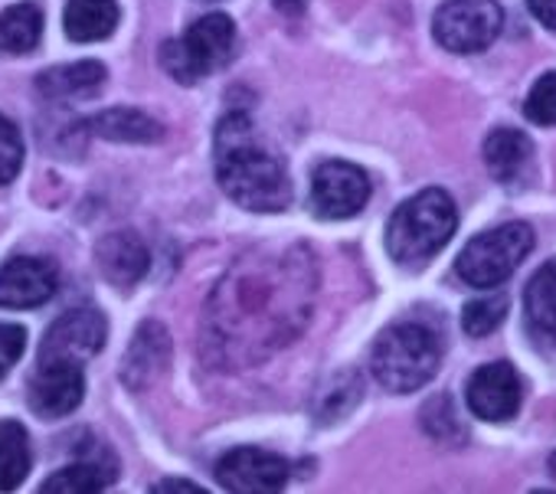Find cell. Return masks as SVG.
I'll list each match as a JSON object with an SVG mask.
<instances>
[{"mask_svg": "<svg viewBox=\"0 0 556 494\" xmlns=\"http://www.w3.org/2000/svg\"><path fill=\"white\" fill-rule=\"evenodd\" d=\"M318 263L308 245H258L229 266L203 312L200 351L219 370L258 367L312 321Z\"/></svg>", "mask_w": 556, "mask_h": 494, "instance_id": "cell-1", "label": "cell"}, {"mask_svg": "<svg viewBox=\"0 0 556 494\" xmlns=\"http://www.w3.org/2000/svg\"><path fill=\"white\" fill-rule=\"evenodd\" d=\"M213 164L223 193L242 210L278 213L292 203V180L282 157L242 112H229L216 125Z\"/></svg>", "mask_w": 556, "mask_h": 494, "instance_id": "cell-2", "label": "cell"}, {"mask_svg": "<svg viewBox=\"0 0 556 494\" xmlns=\"http://www.w3.org/2000/svg\"><path fill=\"white\" fill-rule=\"evenodd\" d=\"M455 226H458L455 200L445 190L429 187V190L409 197L406 203H400L396 213L390 216L387 253L400 266H422L445 250V242L452 239Z\"/></svg>", "mask_w": 556, "mask_h": 494, "instance_id": "cell-3", "label": "cell"}, {"mask_svg": "<svg viewBox=\"0 0 556 494\" xmlns=\"http://www.w3.org/2000/svg\"><path fill=\"white\" fill-rule=\"evenodd\" d=\"M439 360H442V344L435 331L416 321H403V325H390L377 338L370 354V370L380 380V387H387L390 393H413L435 377Z\"/></svg>", "mask_w": 556, "mask_h": 494, "instance_id": "cell-4", "label": "cell"}, {"mask_svg": "<svg viewBox=\"0 0 556 494\" xmlns=\"http://www.w3.org/2000/svg\"><path fill=\"white\" fill-rule=\"evenodd\" d=\"M533 250V229L527 223H504L475 236L455 259V273L471 289H494L517 273Z\"/></svg>", "mask_w": 556, "mask_h": 494, "instance_id": "cell-5", "label": "cell"}, {"mask_svg": "<svg viewBox=\"0 0 556 494\" xmlns=\"http://www.w3.org/2000/svg\"><path fill=\"white\" fill-rule=\"evenodd\" d=\"M236 50V24L226 14H206L180 40L161 47V66L184 86L200 83L203 76L223 69Z\"/></svg>", "mask_w": 556, "mask_h": 494, "instance_id": "cell-6", "label": "cell"}, {"mask_svg": "<svg viewBox=\"0 0 556 494\" xmlns=\"http://www.w3.org/2000/svg\"><path fill=\"white\" fill-rule=\"evenodd\" d=\"M504 27V11L497 0H445L432 17L435 43L448 53H481Z\"/></svg>", "mask_w": 556, "mask_h": 494, "instance_id": "cell-7", "label": "cell"}, {"mask_svg": "<svg viewBox=\"0 0 556 494\" xmlns=\"http://www.w3.org/2000/svg\"><path fill=\"white\" fill-rule=\"evenodd\" d=\"M370 200V177L348 161H325L312 180V210L321 219L357 216Z\"/></svg>", "mask_w": 556, "mask_h": 494, "instance_id": "cell-8", "label": "cell"}, {"mask_svg": "<svg viewBox=\"0 0 556 494\" xmlns=\"http://www.w3.org/2000/svg\"><path fill=\"white\" fill-rule=\"evenodd\" d=\"M109 338V325L102 318V312L96 308H73L66 315H60L50 331L43 334L40 344V364L50 360H89L105 347Z\"/></svg>", "mask_w": 556, "mask_h": 494, "instance_id": "cell-9", "label": "cell"}, {"mask_svg": "<svg viewBox=\"0 0 556 494\" xmlns=\"http://www.w3.org/2000/svg\"><path fill=\"white\" fill-rule=\"evenodd\" d=\"M216 478L226 491L265 494L286 487V481L292 478V465L282 455L262 448H232L216 461Z\"/></svg>", "mask_w": 556, "mask_h": 494, "instance_id": "cell-10", "label": "cell"}, {"mask_svg": "<svg viewBox=\"0 0 556 494\" xmlns=\"http://www.w3.org/2000/svg\"><path fill=\"white\" fill-rule=\"evenodd\" d=\"M465 396H468V406H471V413L478 419H484V422H507L520 409L523 387H520L517 370L507 360H494V364L478 367L468 377Z\"/></svg>", "mask_w": 556, "mask_h": 494, "instance_id": "cell-11", "label": "cell"}, {"mask_svg": "<svg viewBox=\"0 0 556 494\" xmlns=\"http://www.w3.org/2000/svg\"><path fill=\"white\" fill-rule=\"evenodd\" d=\"M60 269L53 259L40 256H17L0 266V308L24 312L40 308L56 295Z\"/></svg>", "mask_w": 556, "mask_h": 494, "instance_id": "cell-12", "label": "cell"}, {"mask_svg": "<svg viewBox=\"0 0 556 494\" xmlns=\"http://www.w3.org/2000/svg\"><path fill=\"white\" fill-rule=\"evenodd\" d=\"M30 409L43 419H63L73 409H79L86 396V377L83 364L76 360H50L40 364V370L30 380Z\"/></svg>", "mask_w": 556, "mask_h": 494, "instance_id": "cell-13", "label": "cell"}, {"mask_svg": "<svg viewBox=\"0 0 556 494\" xmlns=\"http://www.w3.org/2000/svg\"><path fill=\"white\" fill-rule=\"evenodd\" d=\"M170 364V334L161 321H144L122 360V380L128 390L141 393L148 390Z\"/></svg>", "mask_w": 556, "mask_h": 494, "instance_id": "cell-14", "label": "cell"}, {"mask_svg": "<svg viewBox=\"0 0 556 494\" xmlns=\"http://www.w3.org/2000/svg\"><path fill=\"white\" fill-rule=\"evenodd\" d=\"M96 263L102 269V276L118 286V289H131L135 282H141L148 276L151 266V253L138 232L131 229H118L109 232L99 245H96Z\"/></svg>", "mask_w": 556, "mask_h": 494, "instance_id": "cell-15", "label": "cell"}, {"mask_svg": "<svg viewBox=\"0 0 556 494\" xmlns=\"http://www.w3.org/2000/svg\"><path fill=\"white\" fill-rule=\"evenodd\" d=\"M484 164H488V174L517 190L530 180V170H533V141L517 131V128H494L484 141Z\"/></svg>", "mask_w": 556, "mask_h": 494, "instance_id": "cell-16", "label": "cell"}, {"mask_svg": "<svg viewBox=\"0 0 556 494\" xmlns=\"http://www.w3.org/2000/svg\"><path fill=\"white\" fill-rule=\"evenodd\" d=\"M109 73L99 60H83L70 66H53L37 76V92L53 102H73V99H92L102 92Z\"/></svg>", "mask_w": 556, "mask_h": 494, "instance_id": "cell-17", "label": "cell"}, {"mask_svg": "<svg viewBox=\"0 0 556 494\" xmlns=\"http://www.w3.org/2000/svg\"><path fill=\"white\" fill-rule=\"evenodd\" d=\"M122 11L115 0H66L63 30L73 43H99L115 34Z\"/></svg>", "mask_w": 556, "mask_h": 494, "instance_id": "cell-18", "label": "cell"}, {"mask_svg": "<svg viewBox=\"0 0 556 494\" xmlns=\"http://www.w3.org/2000/svg\"><path fill=\"white\" fill-rule=\"evenodd\" d=\"M115 471H118V465H115V458H112V452H96V455H83L76 465H70V468H60L56 474H50L47 481H43V491L47 494H92V491H102V487H109L112 481H115Z\"/></svg>", "mask_w": 556, "mask_h": 494, "instance_id": "cell-19", "label": "cell"}, {"mask_svg": "<svg viewBox=\"0 0 556 494\" xmlns=\"http://www.w3.org/2000/svg\"><path fill=\"white\" fill-rule=\"evenodd\" d=\"M89 131L105 141H125V144H154L164 138V125L138 109H105L89 122Z\"/></svg>", "mask_w": 556, "mask_h": 494, "instance_id": "cell-20", "label": "cell"}, {"mask_svg": "<svg viewBox=\"0 0 556 494\" xmlns=\"http://www.w3.org/2000/svg\"><path fill=\"white\" fill-rule=\"evenodd\" d=\"M40 37H43V11L34 0H24V4H14L0 14V53L11 56L34 53L40 47Z\"/></svg>", "mask_w": 556, "mask_h": 494, "instance_id": "cell-21", "label": "cell"}, {"mask_svg": "<svg viewBox=\"0 0 556 494\" xmlns=\"http://www.w3.org/2000/svg\"><path fill=\"white\" fill-rule=\"evenodd\" d=\"M523 305H527L530 328L540 338L556 341V259H549L546 266L536 269V276L527 286Z\"/></svg>", "mask_w": 556, "mask_h": 494, "instance_id": "cell-22", "label": "cell"}, {"mask_svg": "<svg viewBox=\"0 0 556 494\" xmlns=\"http://www.w3.org/2000/svg\"><path fill=\"white\" fill-rule=\"evenodd\" d=\"M30 435L21 422H0V491H14L30 474Z\"/></svg>", "mask_w": 556, "mask_h": 494, "instance_id": "cell-23", "label": "cell"}, {"mask_svg": "<svg viewBox=\"0 0 556 494\" xmlns=\"http://www.w3.org/2000/svg\"><path fill=\"white\" fill-rule=\"evenodd\" d=\"M504 315H507V299L504 295H484V299H475L465 305L462 328L468 338H488L501 328Z\"/></svg>", "mask_w": 556, "mask_h": 494, "instance_id": "cell-24", "label": "cell"}, {"mask_svg": "<svg viewBox=\"0 0 556 494\" xmlns=\"http://www.w3.org/2000/svg\"><path fill=\"white\" fill-rule=\"evenodd\" d=\"M361 400V380L354 373H341L334 377V383L318 396V406L315 413L325 419V422H334L341 416H348L354 409V403Z\"/></svg>", "mask_w": 556, "mask_h": 494, "instance_id": "cell-25", "label": "cell"}, {"mask_svg": "<svg viewBox=\"0 0 556 494\" xmlns=\"http://www.w3.org/2000/svg\"><path fill=\"white\" fill-rule=\"evenodd\" d=\"M523 115L543 128L556 125V73H546L533 83V89L523 102Z\"/></svg>", "mask_w": 556, "mask_h": 494, "instance_id": "cell-26", "label": "cell"}, {"mask_svg": "<svg viewBox=\"0 0 556 494\" xmlns=\"http://www.w3.org/2000/svg\"><path fill=\"white\" fill-rule=\"evenodd\" d=\"M21 167H24V138L8 115H0V183L17 180Z\"/></svg>", "mask_w": 556, "mask_h": 494, "instance_id": "cell-27", "label": "cell"}, {"mask_svg": "<svg viewBox=\"0 0 556 494\" xmlns=\"http://www.w3.org/2000/svg\"><path fill=\"white\" fill-rule=\"evenodd\" d=\"M27 351V331L21 325H0V380H4Z\"/></svg>", "mask_w": 556, "mask_h": 494, "instance_id": "cell-28", "label": "cell"}, {"mask_svg": "<svg viewBox=\"0 0 556 494\" xmlns=\"http://www.w3.org/2000/svg\"><path fill=\"white\" fill-rule=\"evenodd\" d=\"M527 8L546 30H556V0H527Z\"/></svg>", "mask_w": 556, "mask_h": 494, "instance_id": "cell-29", "label": "cell"}, {"mask_svg": "<svg viewBox=\"0 0 556 494\" xmlns=\"http://www.w3.org/2000/svg\"><path fill=\"white\" fill-rule=\"evenodd\" d=\"M275 11L278 14H286V17H302L305 8H308V0H271Z\"/></svg>", "mask_w": 556, "mask_h": 494, "instance_id": "cell-30", "label": "cell"}, {"mask_svg": "<svg viewBox=\"0 0 556 494\" xmlns=\"http://www.w3.org/2000/svg\"><path fill=\"white\" fill-rule=\"evenodd\" d=\"M154 491H203V487L193 481H157Z\"/></svg>", "mask_w": 556, "mask_h": 494, "instance_id": "cell-31", "label": "cell"}, {"mask_svg": "<svg viewBox=\"0 0 556 494\" xmlns=\"http://www.w3.org/2000/svg\"><path fill=\"white\" fill-rule=\"evenodd\" d=\"M549 471L556 474V452H553V458H549Z\"/></svg>", "mask_w": 556, "mask_h": 494, "instance_id": "cell-32", "label": "cell"}]
</instances>
